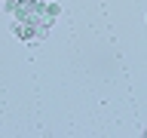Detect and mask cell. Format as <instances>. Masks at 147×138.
<instances>
[{"instance_id": "obj_1", "label": "cell", "mask_w": 147, "mask_h": 138, "mask_svg": "<svg viewBox=\"0 0 147 138\" xmlns=\"http://www.w3.org/2000/svg\"><path fill=\"white\" fill-rule=\"evenodd\" d=\"M49 22H22V18H16V25H12V34H16V40H25V43H37V40H43L46 34H49Z\"/></svg>"}]
</instances>
